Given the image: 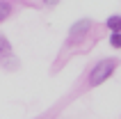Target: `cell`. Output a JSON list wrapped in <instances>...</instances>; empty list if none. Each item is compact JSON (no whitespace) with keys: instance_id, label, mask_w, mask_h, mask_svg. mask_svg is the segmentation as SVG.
Returning <instances> with one entry per match:
<instances>
[{"instance_id":"cell-1","label":"cell","mask_w":121,"mask_h":119,"mask_svg":"<svg viewBox=\"0 0 121 119\" xmlns=\"http://www.w3.org/2000/svg\"><path fill=\"white\" fill-rule=\"evenodd\" d=\"M114 69H117V60H114V57L101 60V62L91 69V73H89V85L96 87V85H101V82H105V80L114 73Z\"/></svg>"},{"instance_id":"cell-2","label":"cell","mask_w":121,"mask_h":119,"mask_svg":"<svg viewBox=\"0 0 121 119\" xmlns=\"http://www.w3.org/2000/svg\"><path fill=\"white\" fill-rule=\"evenodd\" d=\"M89 25H91V23H89V18H85V21H78V23H75V25L71 27V34H69V37H71V39H75L78 34H85V32L89 30Z\"/></svg>"},{"instance_id":"cell-3","label":"cell","mask_w":121,"mask_h":119,"mask_svg":"<svg viewBox=\"0 0 121 119\" xmlns=\"http://www.w3.org/2000/svg\"><path fill=\"white\" fill-rule=\"evenodd\" d=\"M105 25L112 30V34H121V16H117V14H114V16H110Z\"/></svg>"},{"instance_id":"cell-4","label":"cell","mask_w":121,"mask_h":119,"mask_svg":"<svg viewBox=\"0 0 121 119\" xmlns=\"http://www.w3.org/2000/svg\"><path fill=\"white\" fill-rule=\"evenodd\" d=\"M12 53V46H9V41L5 37H0V57H7V55Z\"/></svg>"},{"instance_id":"cell-5","label":"cell","mask_w":121,"mask_h":119,"mask_svg":"<svg viewBox=\"0 0 121 119\" xmlns=\"http://www.w3.org/2000/svg\"><path fill=\"white\" fill-rule=\"evenodd\" d=\"M9 14H12V5L9 2H0V21H5Z\"/></svg>"},{"instance_id":"cell-6","label":"cell","mask_w":121,"mask_h":119,"mask_svg":"<svg viewBox=\"0 0 121 119\" xmlns=\"http://www.w3.org/2000/svg\"><path fill=\"white\" fill-rule=\"evenodd\" d=\"M110 46L112 48H121V34H112V37H110Z\"/></svg>"}]
</instances>
